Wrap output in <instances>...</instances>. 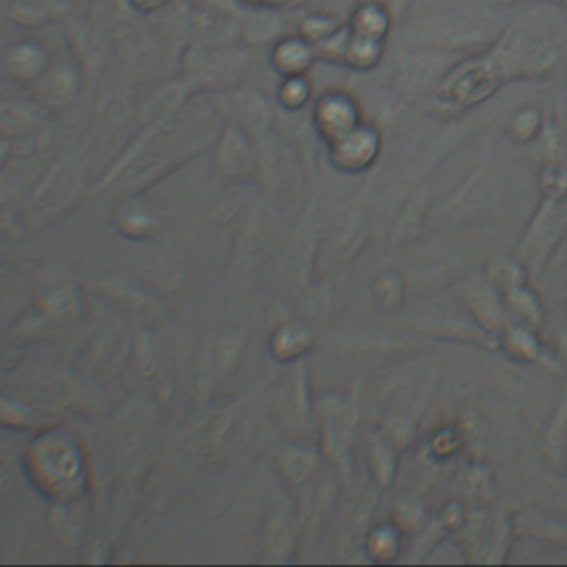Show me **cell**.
I'll use <instances>...</instances> for the list:
<instances>
[{"label":"cell","mask_w":567,"mask_h":567,"mask_svg":"<svg viewBox=\"0 0 567 567\" xmlns=\"http://www.w3.org/2000/svg\"><path fill=\"white\" fill-rule=\"evenodd\" d=\"M505 80L509 78L487 42L485 49L470 53L441 75L434 91V106H439L441 113L467 109L485 100Z\"/></svg>","instance_id":"1"},{"label":"cell","mask_w":567,"mask_h":567,"mask_svg":"<svg viewBox=\"0 0 567 567\" xmlns=\"http://www.w3.org/2000/svg\"><path fill=\"white\" fill-rule=\"evenodd\" d=\"M501 29L494 27L474 13H436L416 20L410 27V35L405 33V42L414 49H436L450 51L472 44L492 42Z\"/></svg>","instance_id":"2"},{"label":"cell","mask_w":567,"mask_h":567,"mask_svg":"<svg viewBox=\"0 0 567 567\" xmlns=\"http://www.w3.org/2000/svg\"><path fill=\"white\" fill-rule=\"evenodd\" d=\"M445 51L436 49H414L405 55L399 69V89L408 95L421 93L439 73H445Z\"/></svg>","instance_id":"3"},{"label":"cell","mask_w":567,"mask_h":567,"mask_svg":"<svg viewBox=\"0 0 567 567\" xmlns=\"http://www.w3.org/2000/svg\"><path fill=\"white\" fill-rule=\"evenodd\" d=\"M392 24H394V16L388 9V4L374 2V0H359V4L350 16L348 29L365 38L385 40L392 31Z\"/></svg>","instance_id":"4"},{"label":"cell","mask_w":567,"mask_h":567,"mask_svg":"<svg viewBox=\"0 0 567 567\" xmlns=\"http://www.w3.org/2000/svg\"><path fill=\"white\" fill-rule=\"evenodd\" d=\"M357 109L354 104L343 95H332L321 102V122L328 126V131L337 135H346L354 128Z\"/></svg>","instance_id":"5"},{"label":"cell","mask_w":567,"mask_h":567,"mask_svg":"<svg viewBox=\"0 0 567 567\" xmlns=\"http://www.w3.org/2000/svg\"><path fill=\"white\" fill-rule=\"evenodd\" d=\"M277 64L281 69H286L288 73H299L301 69H306L312 60V47L308 44V40L301 38H286L284 42H279L277 51H275Z\"/></svg>","instance_id":"6"},{"label":"cell","mask_w":567,"mask_h":567,"mask_svg":"<svg viewBox=\"0 0 567 567\" xmlns=\"http://www.w3.org/2000/svg\"><path fill=\"white\" fill-rule=\"evenodd\" d=\"M131 2H133L135 9H140V11H155V9H159V7L166 4V0H131Z\"/></svg>","instance_id":"7"},{"label":"cell","mask_w":567,"mask_h":567,"mask_svg":"<svg viewBox=\"0 0 567 567\" xmlns=\"http://www.w3.org/2000/svg\"><path fill=\"white\" fill-rule=\"evenodd\" d=\"M248 4H255V7H261V9H277L281 4H286L288 0H244Z\"/></svg>","instance_id":"8"},{"label":"cell","mask_w":567,"mask_h":567,"mask_svg":"<svg viewBox=\"0 0 567 567\" xmlns=\"http://www.w3.org/2000/svg\"><path fill=\"white\" fill-rule=\"evenodd\" d=\"M487 4H492V7H496V9H509V7H514L518 0H485Z\"/></svg>","instance_id":"9"},{"label":"cell","mask_w":567,"mask_h":567,"mask_svg":"<svg viewBox=\"0 0 567 567\" xmlns=\"http://www.w3.org/2000/svg\"><path fill=\"white\" fill-rule=\"evenodd\" d=\"M374 2H383V4H388V7H390V2H392V0H374Z\"/></svg>","instance_id":"10"}]
</instances>
